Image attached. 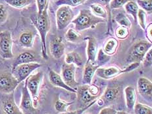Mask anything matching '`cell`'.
<instances>
[{"label":"cell","mask_w":152,"mask_h":114,"mask_svg":"<svg viewBox=\"0 0 152 114\" xmlns=\"http://www.w3.org/2000/svg\"><path fill=\"white\" fill-rule=\"evenodd\" d=\"M19 107L24 114H34L37 110L26 84L22 89V98Z\"/></svg>","instance_id":"4fadbf2b"},{"label":"cell","mask_w":152,"mask_h":114,"mask_svg":"<svg viewBox=\"0 0 152 114\" xmlns=\"http://www.w3.org/2000/svg\"><path fill=\"white\" fill-rule=\"evenodd\" d=\"M37 5L38 13L37 15H41L45 10L48 9V0H36Z\"/></svg>","instance_id":"f35d334b"},{"label":"cell","mask_w":152,"mask_h":114,"mask_svg":"<svg viewBox=\"0 0 152 114\" xmlns=\"http://www.w3.org/2000/svg\"><path fill=\"white\" fill-rule=\"evenodd\" d=\"M117 111L110 107H106L102 109L99 114H116Z\"/></svg>","instance_id":"60d3db41"},{"label":"cell","mask_w":152,"mask_h":114,"mask_svg":"<svg viewBox=\"0 0 152 114\" xmlns=\"http://www.w3.org/2000/svg\"><path fill=\"white\" fill-rule=\"evenodd\" d=\"M7 16L8 13L5 7L2 4H0V24H3L7 20Z\"/></svg>","instance_id":"ab89813d"},{"label":"cell","mask_w":152,"mask_h":114,"mask_svg":"<svg viewBox=\"0 0 152 114\" xmlns=\"http://www.w3.org/2000/svg\"><path fill=\"white\" fill-rule=\"evenodd\" d=\"M115 34L118 38L120 39V40H124V39L127 38L129 35V29L120 25L115 29Z\"/></svg>","instance_id":"836d02e7"},{"label":"cell","mask_w":152,"mask_h":114,"mask_svg":"<svg viewBox=\"0 0 152 114\" xmlns=\"http://www.w3.org/2000/svg\"><path fill=\"white\" fill-rule=\"evenodd\" d=\"M91 11L93 12V14L98 17L105 19L107 16V12L106 9L104 8L103 6H102L98 3H94L90 6Z\"/></svg>","instance_id":"484cf974"},{"label":"cell","mask_w":152,"mask_h":114,"mask_svg":"<svg viewBox=\"0 0 152 114\" xmlns=\"http://www.w3.org/2000/svg\"><path fill=\"white\" fill-rule=\"evenodd\" d=\"M134 114H152L151 107L142 103H136L133 107Z\"/></svg>","instance_id":"83f0119b"},{"label":"cell","mask_w":152,"mask_h":114,"mask_svg":"<svg viewBox=\"0 0 152 114\" xmlns=\"http://www.w3.org/2000/svg\"><path fill=\"white\" fill-rule=\"evenodd\" d=\"M125 9L127 13L129 15H131L134 19L135 23H137V15L139 7L137 5V3L133 1H128L125 5Z\"/></svg>","instance_id":"d4e9b609"},{"label":"cell","mask_w":152,"mask_h":114,"mask_svg":"<svg viewBox=\"0 0 152 114\" xmlns=\"http://www.w3.org/2000/svg\"><path fill=\"white\" fill-rule=\"evenodd\" d=\"M43 73L42 71H39L37 73L31 74L30 76L26 79L25 84L29 93L31 94L34 106L38 100L39 90L42 80L43 78Z\"/></svg>","instance_id":"ba28073f"},{"label":"cell","mask_w":152,"mask_h":114,"mask_svg":"<svg viewBox=\"0 0 152 114\" xmlns=\"http://www.w3.org/2000/svg\"><path fill=\"white\" fill-rule=\"evenodd\" d=\"M72 103L73 102H67L61 99H57L54 104L55 110L58 113H65L67 111V107L71 106Z\"/></svg>","instance_id":"f546056e"},{"label":"cell","mask_w":152,"mask_h":114,"mask_svg":"<svg viewBox=\"0 0 152 114\" xmlns=\"http://www.w3.org/2000/svg\"><path fill=\"white\" fill-rule=\"evenodd\" d=\"M65 37L66 40L71 42H77L81 38V35L79 32L76 31L75 29L70 28L66 31Z\"/></svg>","instance_id":"f1b7e54d"},{"label":"cell","mask_w":152,"mask_h":114,"mask_svg":"<svg viewBox=\"0 0 152 114\" xmlns=\"http://www.w3.org/2000/svg\"><path fill=\"white\" fill-rule=\"evenodd\" d=\"M35 35L31 32H24L19 37V42L22 46L30 48H32L34 42Z\"/></svg>","instance_id":"7402d4cb"},{"label":"cell","mask_w":152,"mask_h":114,"mask_svg":"<svg viewBox=\"0 0 152 114\" xmlns=\"http://www.w3.org/2000/svg\"><path fill=\"white\" fill-rule=\"evenodd\" d=\"M85 40L88 42L86 63H94L98 52L97 40L94 37H90V36L86 38Z\"/></svg>","instance_id":"e0dca14e"},{"label":"cell","mask_w":152,"mask_h":114,"mask_svg":"<svg viewBox=\"0 0 152 114\" xmlns=\"http://www.w3.org/2000/svg\"><path fill=\"white\" fill-rule=\"evenodd\" d=\"M8 5L16 9H22L29 5L30 0H5Z\"/></svg>","instance_id":"1f68e13d"},{"label":"cell","mask_w":152,"mask_h":114,"mask_svg":"<svg viewBox=\"0 0 152 114\" xmlns=\"http://www.w3.org/2000/svg\"><path fill=\"white\" fill-rule=\"evenodd\" d=\"M140 63H132L125 67L124 69L116 66H109L106 67H98L95 71L98 77L104 80H110L114 78L121 74L131 73L140 66Z\"/></svg>","instance_id":"3957f363"},{"label":"cell","mask_w":152,"mask_h":114,"mask_svg":"<svg viewBox=\"0 0 152 114\" xmlns=\"http://www.w3.org/2000/svg\"><path fill=\"white\" fill-rule=\"evenodd\" d=\"M152 44L148 41L140 40L135 42L129 51L127 62L129 63H140L142 61L145 55L151 48Z\"/></svg>","instance_id":"277c9868"},{"label":"cell","mask_w":152,"mask_h":114,"mask_svg":"<svg viewBox=\"0 0 152 114\" xmlns=\"http://www.w3.org/2000/svg\"><path fill=\"white\" fill-rule=\"evenodd\" d=\"M1 109L3 114H24L16 105L13 93L6 94L3 98L1 102Z\"/></svg>","instance_id":"7c38bea8"},{"label":"cell","mask_w":152,"mask_h":114,"mask_svg":"<svg viewBox=\"0 0 152 114\" xmlns=\"http://www.w3.org/2000/svg\"><path fill=\"white\" fill-rule=\"evenodd\" d=\"M124 93L127 107L129 110H133L137 100V94L134 88L131 86L126 87L124 89Z\"/></svg>","instance_id":"ffe728a7"},{"label":"cell","mask_w":152,"mask_h":114,"mask_svg":"<svg viewBox=\"0 0 152 114\" xmlns=\"http://www.w3.org/2000/svg\"><path fill=\"white\" fill-rule=\"evenodd\" d=\"M110 60V56L106 54L104 52L102 51V49L97 52V57H96V60L95 61H97V63H99V66H100L101 65H103L105 63H107L109 60Z\"/></svg>","instance_id":"d590c367"},{"label":"cell","mask_w":152,"mask_h":114,"mask_svg":"<svg viewBox=\"0 0 152 114\" xmlns=\"http://www.w3.org/2000/svg\"><path fill=\"white\" fill-rule=\"evenodd\" d=\"M138 91L144 99L151 100L152 99V82L146 77H140L137 81Z\"/></svg>","instance_id":"9a60e30c"},{"label":"cell","mask_w":152,"mask_h":114,"mask_svg":"<svg viewBox=\"0 0 152 114\" xmlns=\"http://www.w3.org/2000/svg\"><path fill=\"white\" fill-rule=\"evenodd\" d=\"M12 39L9 31L0 33V55L3 59H11L14 57L12 51Z\"/></svg>","instance_id":"30bf717a"},{"label":"cell","mask_w":152,"mask_h":114,"mask_svg":"<svg viewBox=\"0 0 152 114\" xmlns=\"http://www.w3.org/2000/svg\"><path fill=\"white\" fill-rule=\"evenodd\" d=\"M77 99L81 104L88 106L100 95L99 87L95 85H82L77 87Z\"/></svg>","instance_id":"5b68a950"},{"label":"cell","mask_w":152,"mask_h":114,"mask_svg":"<svg viewBox=\"0 0 152 114\" xmlns=\"http://www.w3.org/2000/svg\"><path fill=\"white\" fill-rule=\"evenodd\" d=\"M145 31H146V35L148 41L151 42H152V24L151 23H150V24L148 25V27L146 28Z\"/></svg>","instance_id":"b9f144b4"},{"label":"cell","mask_w":152,"mask_h":114,"mask_svg":"<svg viewBox=\"0 0 152 114\" xmlns=\"http://www.w3.org/2000/svg\"><path fill=\"white\" fill-rule=\"evenodd\" d=\"M118 41L115 38L111 37L109 38L108 40H107V41L104 42L102 50L106 54L109 55V56H111V55L115 54V52H116L118 48Z\"/></svg>","instance_id":"44dd1931"},{"label":"cell","mask_w":152,"mask_h":114,"mask_svg":"<svg viewBox=\"0 0 152 114\" xmlns=\"http://www.w3.org/2000/svg\"><path fill=\"white\" fill-rule=\"evenodd\" d=\"M19 84L12 73L7 71L0 73V93L5 94L12 93Z\"/></svg>","instance_id":"52a82bcc"},{"label":"cell","mask_w":152,"mask_h":114,"mask_svg":"<svg viewBox=\"0 0 152 114\" xmlns=\"http://www.w3.org/2000/svg\"><path fill=\"white\" fill-rule=\"evenodd\" d=\"M144 68H148L152 65V48H150L147 53L145 55L142 61Z\"/></svg>","instance_id":"8d00e7d4"},{"label":"cell","mask_w":152,"mask_h":114,"mask_svg":"<svg viewBox=\"0 0 152 114\" xmlns=\"http://www.w3.org/2000/svg\"><path fill=\"white\" fill-rule=\"evenodd\" d=\"M34 62H36V56L34 52L29 51L22 52L16 57L14 63L12 64V70H14L16 67L20 65L34 63Z\"/></svg>","instance_id":"d6986e66"},{"label":"cell","mask_w":152,"mask_h":114,"mask_svg":"<svg viewBox=\"0 0 152 114\" xmlns=\"http://www.w3.org/2000/svg\"><path fill=\"white\" fill-rule=\"evenodd\" d=\"M104 21V19L94 15L90 10L82 9L71 23L75 25V30L80 32L90 28H94L97 24L103 23Z\"/></svg>","instance_id":"6da1fadb"},{"label":"cell","mask_w":152,"mask_h":114,"mask_svg":"<svg viewBox=\"0 0 152 114\" xmlns=\"http://www.w3.org/2000/svg\"><path fill=\"white\" fill-rule=\"evenodd\" d=\"M137 3L146 13L151 14L152 12V0H137Z\"/></svg>","instance_id":"d6a6232c"},{"label":"cell","mask_w":152,"mask_h":114,"mask_svg":"<svg viewBox=\"0 0 152 114\" xmlns=\"http://www.w3.org/2000/svg\"><path fill=\"white\" fill-rule=\"evenodd\" d=\"M35 28L39 33L41 41V52L42 57L45 60H48V56L47 54V35L50 30V19H49L47 9L45 10L41 15H37V16L33 20Z\"/></svg>","instance_id":"7a4b0ae2"},{"label":"cell","mask_w":152,"mask_h":114,"mask_svg":"<svg viewBox=\"0 0 152 114\" xmlns=\"http://www.w3.org/2000/svg\"><path fill=\"white\" fill-rule=\"evenodd\" d=\"M115 22L120 26H124V27H125L128 29H130L131 28V22L127 16L123 12L118 13L116 16H115Z\"/></svg>","instance_id":"4316f807"},{"label":"cell","mask_w":152,"mask_h":114,"mask_svg":"<svg viewBox=\"0 0 152 114\" xmlns=\"http://www.w3.org/2000/svg\"><path fill=\"white\" fill-rule=\"evenodd\" d=\"M146 15L147 13L146 12L143 11L142 9H139L137 15V21L144 31H145L146 28Z\"/></svg>","instance_id":"e575fe53"},{"label":"cell","mask_w":152,"mask_h":114,"mask_svg":"<svg viewBox=\"0 0 152 114\" xmlns=\"http://www.w3.org/2000/svg\"><path fill=\"white\" fill-rule=\"evenodd\" d=\"M76 69L77 67L75 65L64 63L61 66V76L67 86L77 89L78 82L75 79Z\"/></svg>","instance_id":"8fae6325"},{"label":"cell","mask_w":152,"mask_h":114,"mask_svg":"<svg viewBox=\"0 0 152 114\" xmlns=\"http://www.w3.org/2000/svg\"><path fill=\"white\" fill-rule=\"evenodd\" d=\"M99 67L97 65L92 63H86L84 66L83 75H82V84L84 85H91L92 80L95 74L97 68Z\"/></svg>","instance_id":"ac0fdd59"},{"label":"cell","mask_w":152,"mask_h":114,"mask_svg":"<svg viewBox=\"0 0 152 114\" xmlns=\"http://www.w3.org/2000/svg\"><path fill=\"white\" fill-rule=\"evenodd\" d=\"M41 66V64L37 62L22 64L18 65L14 70H12V73L17 78L19 83H20L30 76L33 72L40 68Z\"/></svg>","instance_id":"9c48e42d"},{"label":"cell","mask_w":152,"mask_h":114,"mask_svg":"<svg viewBox=\"0 0 152 114\" xmlns=\"http://www.w3.org/2000/svg\"><path fill=\"white\" fill-rule=\"evenodd\" d=\"M96 102H97V100H95L94 101V102H92L90 103V104H88V106L84 107V108L78 110H77V111H75V112H72L69 113H68V114H82V113H83V112H84V111H86L87 109H88L89 107H90L91 106H93L94 104L95 103H96Z\"/></svg>","instance_id":"7bdbcfd3"},{"label":"cell","mask_w":152,"mask_h":114,"mask_svg":"<svg viewBox=\"0 0 152 114\" xmlns=\"http://www.w3.org/2000/svg\"><path fill=\"white\" fill-rule=\"evenodd\" d=\"M87 0H57L56 1V5L58 6L67 5L69 7H77L86 1Z\"/></svg>","instance_id":"4dcf8cb0"},{"label":"cell","mask_w":152,"mask_h":114,"mask_svg":"<svg viewBox=\"0 0 152 114\" xmlns=\"http://www.w3.org/2000/svg\"><path fill=\"white\" fill-rule=\"evenodd\" d=\"M48 77L50 82L51 83L52 86L60 87L61 89H64L65 90L69 91V92L74 93H77V89H73V88L67 86V85L65 83L64 80H63L61 75L56 73L54 70L51 69V68H49L48 69Z\"/></svg>","instance_id":"2e32d148"},{"label":"cell","mask_w":152,"mask_h":114,"mask_svg":"<svg viewBox=\"0 0 152 114\" xmlns=\"http://www.w3.org/2000/svg\"><path fill=\"white\" fill-rule=\"evenodd\" d=\"M65 63L67 64H73L76 67H81L83 64L81 55L78 52H71L65 55Z\"/></svg>","instance_id":"603a6c76"},{"label":"cell","mask_w":152,"mask_h":114,"mask_svg":"<svg viewBox=\"0 0 152 114\" xmlns=\"http://www.w3.org/2000/svg\"><path fill=\"white\" fill-rule=\"evenodd\" d=\"M116 114H129V113H128L125 112H124V111H118V112L117 111Z\"/></svg>","instance_id":"ee69618b"},{"label":"cell","mask_w":152,"mask_h":114,"mask_svg":"<svg viewBox=\"0 0 152 114\" xmlns=\"http://www.w3.org/2000/svg\"><path fill=\"white\" fill-rule=\"evenodd\" d=\"M129 0H110V7L111 9H120L124 6Z\"/></svg>","instance_id":"74e56055"},{"label":"cell","mask_w":152,"mask_h":114,"mask_svg":"<svg viewBox=\"0 0 152 114\" xmlns=\"http://www.w3.org/2000/svg\"><path fill=\"white\" fill-rule=\"evenodd\" d=\"M50 52L51 55L56 60L60 59L65 54V44L63 38L58 36L53 37L50 42Z\"/></svg>","instance_id":"5bb4252c"},{"label":"cell","mask_w":152,"mask_h":114,"mask_svg":"<svg viewBox=\"0 0 152 114\" xmlns=\"http://www.w3.org/2000/svg\"><path fill=\"white\" fill-rule=\"evenodd\" d=\"M120 89L118 87H108L102 94V100L105 102H112L117 99Z\"/></svg>","instance_id":"cb8c5ba5"},{"label":"cell","mask_w":152,"mask_h":114,"mask_svg":"<svg viewBox=\"0 0 152 114\" xmlns=\"http://www.w3.org/2000/svg\"><path fill=\"white\" fill-rule=\"evenodd\" d=\"M75 12L71 7L67 5L59 6L56 14L57 29L58 30H62L67 27L75 18Z\"/></svg>","instance_id":"8992f818"}]
</instances>
